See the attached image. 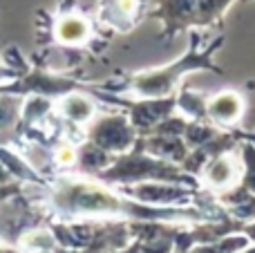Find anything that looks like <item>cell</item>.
I'll use <instances>...</instances> for the list:
<instances>
[{"mask_svg": "<svg viewBox=\"0 0 255 253\" xmlns=\"http://www.w3.org/2000/svg\"><path fill=\"white\" fill-rule=\"evenodd\" d=\"M199 43H202V38H199L197 29H193L190 31L188 52H186L184 56H179L177 61L168 63V65L130 74L126 79V85L119 90V94H124V97H134V99H166L175 92L177 85L181 83V79H184L186 74H190V72L208 70V72L222 74L220 67L213 65V54L222 47L224 36L213 38L211 43L204 45V47H199Z\"/></svg>", "mask_w": 255, "mask_h": 253, "instance_id": "cell-1", "label": "cell"}, {"mask_svg": "<svg viewBox=\"0 0 255 253\" xmlns=\"http://www.w3.org/2000/svg\"><path fill=\"white\" fill-rule=\"evenodd\" d=\"M233 2L235 0H159L150 16L159 18L166 36L172 38L186 29L193 31L217 27Z\"/></svg>", "mask_w": 255, "mask_h": 253, "instance_id": "cell-2", "label": "cell"}, {"mask_svg": "<svg viewBox=\"0 0 255 253\" xmlns=\"http://www.w3.org/2000/svg\"><path fill=\"white\" fill-rule=\"evenodd\" d=\"M124 195L150 206H190L195 200V186H181L179 182H163V179H143V182L119 184Z\"/></svg>", "mask_w": 255, "mask_h": 253, "instance_id": "cell-3", "label": "cell"}, {"mask_svg": "<svg viewBox=\"0 0 255 253\" xmlns=\"http://www.w3.org/2000/svg\"><path fill=\"white\" fill-rule=\"evenodd\" d=\"M88 141L117 157L128 152L136 141V128L132 121H128L126 115H106L88 126Z\"/></svg>", "mask_w": 255, "mask_h": 253, "instance_id": "cell-4", "label": "cell"}, {"mask_svg": "<svg viewBox=\"0 0 255 253\" xmlns=\"http://www.w3.org/2000/svg\"><path fill=\"white\" fill-rule=\"evenodd\" d=\"M240 179H242V168H240V161L235 159L231 150L211 157L204 164V168L199 170V186L208 188L213 193H220V195L235 188Z\"/></svg>", "mask_w": 255, "mask_h": 253, "instance_id": "cell-5", "label": "cell"}, {"mask_svg": "<svg viewBox=\"0 0 255 253\" xmlns=\"http://www.w3.org/2000/svg\"><path fill=\"white\" fill-rule=\"evenodd\" d=\"M244 110H247V101L238 90H222V92L206 99V117L217 128L240 124Z\"/></svg>", "mask_w": 255, "mask_h": 253, "instance_id": "cell-6", "label": "cell"}, {"mask_svg": "<svg viewBox=\"0 0 255 253\" xmlns=\"http://www.w3.org/2000/svg\"><path fill=\"white\" fill-rule=\"evenodd\" d=\"M54 38L61 47H81L92 40V22L81 11H65L54 22Z\"/></svg>", "mask_w": 255, "mask_h": 253, "instance_id": "cell-7", "label": "cell"}, {"mask_svg": "<svg viewBox=\"0 0 255 253\" xmlns=\"http://www.w3.org/2000/svg\"><path fill=\"white\" fill-rule=\"evenodd\" d=\"M56 115L70 126L88 128L97 119V106H94V99L85 92L72 90V92L63 94L61 101L56 103Z\"/></svg>", "mask_w": 255, "mask_h": 253, "instance_id": "cell-8", "label": "cell"}, {"mask_svg": "<svg viewBox=\"0 0 255 253\" xmlns=\"http://www.w3.org/2000/svg\"><path fill=\"white\" fill-rule=\"evenodd\" d=\"M141 4L143 0H108L103 4V16L117 29H128L139 18Z\"/></svg>", "mask_w": 255, "mask_h": 253, "instance_id": "cell-9", "label": "cell"}, {"mask_svg": "<svg viewBox=\"0 0 255 253\" xmlns=\"http://www.w3.org/2000/svg\"><path fill=\"white\" fill-rule=\"evenodd\" d=\"M20 94L0 92V143L4 141V137H9L13 132L16 124H20Z\"/></svg>", "mask_w": 255, "mask_h": 253, "instance_id": "cell-10", "label": "cell"}, {"mask_svg": "<svg viewBox=\"0 0 255 253\" xmlns=\"http://www.w3.org/2000/svg\"><path fill=\"white\" fill-rule=\"evenodd\" d=\"M20 249H29V251H56L58 249V240L54 229H45V227H36L29 229L20 236L18 240Z\"/></svg>", "mask_w": 255, "mask_h": 253, "instance_id": "cell-11", "label": "cell"}, {"mask_svg": "<svg viewBox=\"0 0 255 253\" xmlns=\"http://www.w3.org/2000/svg\"><path fill=\"white\" fill-rule=\"evenodd\" d=\"M52 159L56 168H74L79 161V148L70 141H61L52 150Z\"/></svg>", "mask_w": 255, "mask_h": 253, "instance_id": "cell-12", "label": "cell"}, {"mask_svg": "<svg viewBox=\"0 0 255 253\" xmlns=\"http://www.w3.org/2000/svg\"><path fill=\"white\" fill-rule=\"evenodd\" d=\"M244 170H242V188L255 195V148L251 143L244 146Z\"/></svg>", "mask_w": 255, "mask_h": 253, "instance_id": "cell-13", "label": "cell"}, {"mask_svg": "<svg viewBox=\"0 0 255 253\" xmlns=\"http://www.w3.org/2000/svg\"><path fill=\"white\" fill-rule=\"evenodd\" d=\"M249 242H251V238H249L247 233H242V236H238V238L226 236L215 242L213 251H244V249H249Z\"/></svg>", "mask_w": 255, "mask_h": 253, "instance_id": "cell-14", "label": "cell"}, {"mask_svg": "<svg viewBox=\"0 0 255 253\" xmlns=\"http://www.w3.org/2000/svg\"><path fill=\"white\" fill-rule=\"evenodd\" d=\"M22 193V182L11 179V182H0V202H7L11 197H18Z\"/></svg>", "mask_w": 255, "mask_h": 253, "instance_id": "cell-15", "label": "cell"}, {"mask_svg": "<svg viewBox=\"0 0 255 253\" xmlns=\"http://www.w3.org/2000/svg\"><path fill=\"white\" fill-rule=\"evenodd\" d=\"M18 76H20V72H16L13 67H9V65H4V63H0V85H2L4 81L18 79Z\"/></svg>", "mask_w": 255, "mask_h": 253, "instance_id": "cell-16", "label": "cell"}, {"mask_svg": "<svg viewBox=\"0 0 255 253\" xmlns=\"http://www.w3.org/2000/svg\"><path fill=\"white\" fill-rule=\"evenodd\" d=\"M11 173H9V170L7 168H4V164H2V161H0V182H11Z\"/></svg>", "mask_w": 255, "mask_h": 253, "instance_id": "cell-17", "label": "cell"}, {"mask_svg": "<svg viewBox=\"0 0 255 253\" xmlns=\"http://www.w3.org/2000/svg\"><path fill=\"white\" fill-rule=\"evenodd\" d=\"M0 242H2V236H0Z\"/></svg>", "mask_w": 255, "mask_h": 253, "instance_id": "cell-18", "label": "cell"}, {"mask_svg": "<svg viewBox=\"0 0 255 253\" xmlns=\"http://www.w3.org/2000/svg\"><path fill=\"white\" fill-rule=\"evenodd\" d=\"M247 2H251V0H247Z\"/></svg>", "mask_w": 255, "mask_h": 253, "instance_id": "cell-19", "label": "cell"}]
</instances>
